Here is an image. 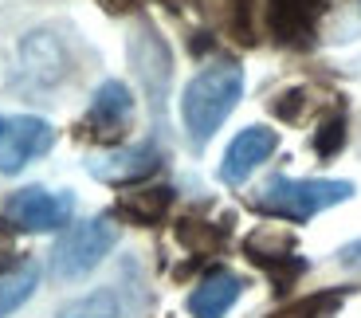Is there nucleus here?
Instances as JSON below:
<instances>
[{
    "instance_id": "1",
    "label": "nucleus",
    "mask_w": 361,
    "mask_h": 318,
    "mask_svg": "<svg viewBox=\"0 0 361 318\" xmlns=\"http://www.w3.org/2000/svg\"><path fill=\"white\" fill-rule=\"evenodd\" d=\"M240 94H244V71L235 63H212L197 79H189V87L180 94V118H185L192 146H204L216 134L220 122L235 110Z\"/></svg>"
},
{
    "instance_id": "2",
    "label": "nucleus",
    "mask_w": 361,
    "mask_h": 318,
    "mask_svg": "<svg viewBox=\"0 0 361 318\" xmlns=\"http://www.w3.org/2000/svg\"><path fill=\"white\" fill-rule=\"evenodd\" d=\"M353 197L350 181H295V177H271L255 197V209L287 220H310L314 212L334 209Z\"/></svg>"
},
{
    "instance_id": "3",
    "label": "nucleus",
    "mask_w": 361,
    "mask_h": 318,
    "mask_svg": "<svg viewBox=\"0 0 361 318\" xmlns=\"http://www.w3.org/2000/svg\"><path fill=\"white\" fill-rule=\"evenodd\" d=\"M114 244H118V228L106 216L71 224L51 252V275L55 279H82L87 271H94L106 259V252Z\"/></svg>"
},
{
    "instance_id": "4",
    "label": "nucleus",
    "mask_w": 361,
    "mask_h": 318,
    "mask_svg": "<svg viewBox=\"0 0 361 318\" xmlns=\"http://www.w3.org/2000/svg\"><path fill=\"white\" fill-rule=\"evenodd\" d=\"M75 212V197L71 192H51V189H20L4 200V220L20 232H55L63 228Z\"/></svg>"
},
{
    "instance_id": "5",
    "label": "nucleus",
    "mask_w": 361,
    "mask_h": 318,
    "mask_svg": "<svg viewBox=\"0 0 361 318\" xmlns=\"http://www.w3.org/2000/svg\"><path fill=\"white\" fill-rule=\"evenodd\" d=\"M55 142V130L44 118L16 114V118H0V173H20L32 157L47 154Z\"/></svg>"
},
{
    "instance_id": "6",
    "label": "nucleus",
    "mask_w": 361,
    "mask_h": 318,
    "mask_svg": "<svg viewBox=\"0 0 361 318\" xmlns=\"http://www.w3.org/2000/svg\"><path fill=\"white\" fill-rule=\"evenodd\" d=\"M161 154H157L154 142H142V146H126V149H106V154H94L87 161V173L99 177L106 185H130L142 181L149 173H157Z\"/></svg>"
},
{
    "instance_id": "7",
    "label": "nucleus",
    "mask_w": 361,
    "mask_h": 318,
    "mask_svg": "<svg viewBox=\"0 0 361 318\" xmlns=\"http://www.w3.org/2000/svg\"><path fill=\"white\" fill-rule=\"evenodd\" d=\"M275 146H279V134L267 126H247L240 130V134L232 137V146H228L224 154V165H220V177H224L228 185H240L247 181L255 169H259L263 161H267L271 154H275Z\"/></svg>"
},
{
    "instance_id": "8",
    "label": "nucleus",
    "mask_w": 361,
    "mask_h": 318,
    "mask_svg": "<svg viewBox=\"0 0 361 318\" xmlns=\"http://www.w3.org/2000/svg\"><path fill=\"white\" fill-rule=\"evenodd\" d=\"M20 71L24 79H32V87H51L63 79V47L55 44V36L36 32L27 36L20 47Z\"/></svg>"
},
{
    "instance_id": "9",
    "label": "nucleus",
    "mask_w": 361,
    "mask_h": 318,
    "mask_svg": "<svg viewBox=\"0 0 361 318\" xmlns=\"http://www.w3.org/2000/svg\"><path fill=\"white\" fill-rule=\"evenodd\" d=\"M235 299H240V279L232 271H212L189 295V310L192 318H224Z\"/></svg>"
},
{
    "instance_id": "10",
    "label": "nucleus",
    "mask_w": 361,
    "mask_h": 318,
    "mask_svg": "<svg viewBox=\"0 0 361 318\" xmlns=\"http://www.w3.org/2000/svg\"><path fill=\"white\" fill-rule=\"evenodd\" d=\"M134 114V99H130L126 82H102L99 91H94V102H90V126L99 130V134H118V130L130 122Z\"/></svg>"
},
{
    "instance_id": "11",
    "label": "nucleus",
    "mask_w": 361,
    "mask_h": 318,
    "mask_svg": "<svg viewBox=\"0 0 361 318\" xmlns=\"http://www.w3.org/2000/svg\"><path fill=\"white\" fill-rule=\"evenodd\" d=\"M314 12H318V0H275L271 20H275V32H279V39L307 36Z\"/></svg>"
},
{
    "instance_id": "12",
    "label": "nucleus",
    "mask_w": 361,
    "mask_h": 318,
    "mask_svg": "<svg viewBox=\"0 0 361 318\" xmlns=\"http://www.w3.org/2000/svg\"><path fill=\"white\" fill-rule=\"evenodd\" d=\"M36 264H20L16 271H4L0 275V318L12 314V310L20 307V302L32 299V291H36Z\"/></svg>"
},
{
    "instance_id": "13",
    "label": "nucleus",
    "mask_w": 361,
    "mask_h": 318,
    "mask_svg": "<svg viewBox=\"0 0 361 318\" xmlns=\"http://www.w3.org/2000/svg\"><path fill=\"white\" fill-rule=\"evenodd\" d=\"M122 307H118L114 291H94V295H82V299L67 302L59 310V318H118Z\"/></svg>"
},
{
    "instance_id": "14",
    "label": "nucleus",
    "mask_w": 361,
    "mask_h": 318,
    "mask_svg": "<svg viewBox=\"0 0 361 318\" xmlns=\"http://www.w3.org/2000/svg\"><path fill=\"white\" fill-rule=\"evenodd\" d=\"M173 200V189H142V192H126L122 197V209L137 220H157Z\"/></svg>"
},
{
    "instance_id": "15",
    "label": "nucleus",
    "mask_w": 361,
    "mask_h": 318,
    "mask_svg": "<svg viewBox=\"0 0 361 318\" xmlns=\"http://www.w3.org/2000/svg\"><path fill=\"white\" fill-rule=\"evenodd\" d=\"M338 264H342L345 271H361V240H357V244H350V247H342V252H338Z\"/></svg>"
},
{
    "instance_id": "16",
    "label": "nucleus",
    "mask_w": 361,
    "mask_h": 318,
    "mask_svg": "<svg viewBox=\"0 0 361 318\" xmlns=\"http://www.w3.org/2000/svg\"><path fill=\"white\" fill-rule=\"evenodd\" d=\"M12 264V236L0 228V275H4V267Z\"/></svg>"
},
{
    "instance_id": "17",
    "label": "nucleus",
    "mask_w": 361,
    "mask_h": 318,
    "mask_svg": "<svg viewBox=\"0 0 361 318\" xmlns=\"http://www.w3.org/2000/svg\"><path fill=\"white\" fill-rule=\"evenodd\" d=\"M106 8H114V12H122V8H130V0H102Z\"/></svg>"
}]
</instances>
